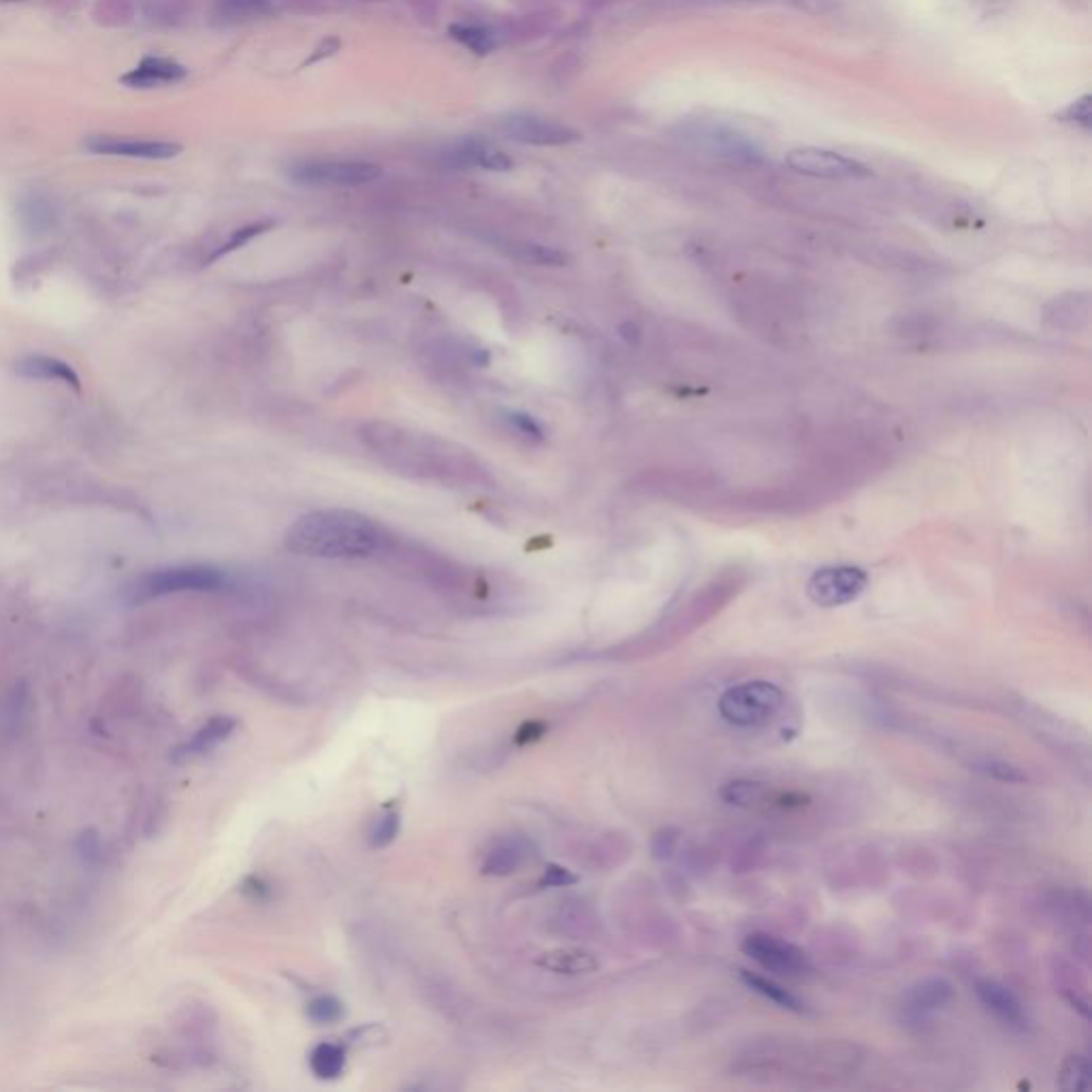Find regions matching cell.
<instances>
[{
    "label": "cell",
    "instance_id": "cell-1",
    "mask_svg": "<svg viewBox=\"0 0 1092 1092\" xmlns=\"http://www.w3.org/2000/svg\"><path fill=\"white\" fill-rule=\"evenodd\" d=\"M380 529L355 510H314L299 517L284 536V548L307 559H365L380 546Z\"/></svg>",
    "mask_w": 1092,
    "mask_h": 1092
},
{
    "label": "cell",
    "instance_id": "cell-2",
    "mask_svg": "<svg viewBox=\"0 0 1092 1092\" xmlns=\"http://www.w3.org/2000/svg\"><path fill=\"white\" fill-rule=\"evenodd\" d=\"M784 704V692L770 681H745L719 695V715L734 728H758L777 715Z\"/></svg>",
    "mask_w": 1092,
    "mask_h": 1092
},
{
    "label": "cell",
    "instance_id": "cell-3",
    "mask_svg": "<svg viewBox=\"0 0 1092 1092\" xmlns=\"http://www.w3.org/2000/svg\"><path fill=\"white\" fill-rule=\"evenodd\" d=\"M288 182L304 188H357L376 182L382 167L367 160H297L287 167Z\"/></svg>",
    "mask_w": 1092,
    "mask_h": 1092
},
{
    "label": "cell",
    "instance_id": "cell-4",
    "mask_svg": "<svg viewBox=\"0 0 1092 1092\" xmlns=\"http://www.w3.org/2000/svg\"><path fill=\"white\" fill-rule=\"evenodd\" d=\"M227 574L220 567L203 565V564H191V565H174L165 567L150 574L143 581L141 591L148 598H160L171 596V593H212L227 587Z\"/></svg>",
    "mask_w": 1092,
    "mask_h": 1092
},
{
    "label": "cell",
    "instance_id": "cell-5",
    "mask_svg": "<svg viewBox=\"0 0 1092 1092\" xmlns=\"http://www.w3.org/2000/svg\"><path fill=\"white\" fill-rule=\"evenodd\" d=\"M741 950L745 956H750L753 962H758L762 969L770 971V973L786 977H803L811 971L809 956H806L798 945L786 939H779L775 935L767 933L747 935L745 941L741 943Z\"/></svg>",
    "mask_w": 1092,
    "mask_h": 1092
},
{
    "label": "cell",
    "instance_id": "cell-6",
    "mask_svg": "<svg viewBox=\"0 0 1092 1092\" xmlns=\"http://www.w3.org/2000/svg\"><path fill=\"white\" fill-rule=\"evenodd\" d=\"M500 131L509 135L512 141L534 145V148H559V145H570L583 139L581 131H576L574 126H567L553 118L527 114V111L506 114L500 120Z\"/></svg>",
    "mask_w": 1092,
    "mask_h": 1092
},
{
    "label": "cell",
    "instance_id": "cell-7",
    "mask_svg": "<svg viewBox=\"0 0 1092 1092\" xmlns=\"http://www.w3.org/2000/svg\"><path fill=\"white\" fill-rule=\"evenodd\" d=\"M868 576L860 567H824L811 576L806 593L818 606L834 608L862 596Z\"/></svg>",
    "mask_w": 1092,
    "mask_h": 1092
},
{
    "label": "cell",
    "instance_id": "cell-8",
    "mask_svg": "<svg viewBox=\"0 0 1092 1092\" xmlns=\"http://www.w3.org/2000/svg\"><path fill=\"white\" fill-rule=\"evenodd\" d=\"M440 165L453 171L483 169L504 174L514 167V162L509 154L483 137H463L440 152Z\"/></svg>",
    "mask_w": 1092,
    "mask_h": 1092
},
{
    "label": "cell",
    "instance_id": "cell-9",
    "mask_svg": "<svg viewBox=\"0 0 1092 1092\" xmlns=\"http://www.w3.org/2000/svg\"><path fill=\"white\" fill-rule=\"evenodd\" d=\"M786 165L794 169L796 174L822 179H860L871 176V171L862 162L824 148L792 150L786 157Z\"/></svg>",
    "mask_w": 1092,
    "mask_h": 1092
},
{
    "label": "cell",
    "instance_id": "cell-10",
    "mask_svg": "<svg viewBox=\"0 0 1092 1092\" xmlns=\"http://www.w3.org/2000/svg\"><path fill=\"white\" fill-rule=\"evenodd\" d=\"M83 148L92 154H107V157H124L141 160H171L182 154V145L174 141L131 139V137H116V135H92L83 141Z\"/></svg>",
    "mask_w": 1092,
    "mask_h": 1092
},
{
    "label": "cell",
    "instance_id": "cell-11",
    "mask_svg": "<svg viewBox=\"0 0 1092 1092\" xmlns=\"http://www.w3.org/2000/svg\"><path fill=\"white\" fill-rule=\"evenodd\" d=\"M721 798L738 809H760V806H779V809H801L809 798L796 792H775L767 784L750 779L730 781L721 787Z\"/></svg>",
    "mask_w": 1092,
    "mask_h": 1092
},
{
    "label": "cell",
    "instance_id": "cell-12",
    "mask_svg": "<svg viewBox=\"0 0 1092 1092\" xmlns=\"http://www.w3.org/2000/svg\"><path fill=\"white\" fill-rule=\"evenodd\" d=\"M953 999V986L943 977L919 979L902 996V1018L924 1022L948 1008Z\"/></svg>",
    "mask_w": 1092,
    "mask_h": 1092
},
{
    "label": "cell",
    "instance_id": "cell-13",
    "mask_svg": "<svg viewBox=\"0 0 1092 1092\" xmlns=\"http://www.w3.org/2000/svg\"><path fill=\"white\" fill-rule=\"evenodd\" d=\"M975 994L982 1001L988 1011H992L996 1018L1011 1028H1027V1011L1025 1005L1013 994L1008 986L994 979H977L975 982Z\"/></svg>",
    "mask_w": 1092,
    "mask_h": 1092
},
{
    "label": "cell",
    "instance_id": "cell-14",
    "mask_svg": "<svg viewBox=\"0 0 1092 1092\" xmlns=\"http://www.w3.org/2000/svg\"><path fill=\"white\" fill-rule=\"evenodd\" d=\"M186 75L188 68L176 63V60L148 56L141 60L139 66H135L133 71H128L126 75L120 77V82L128 85V88L148 90V88H158V85L165 83L182 82Z\"/></svg>",
    "mask_w": 1092,
    "mask_h": 1092
},
{
    "label": "cell",
    "instance_id": "cell-15",
    "mask_svg": "<svg viewBox=\"0 0 1092 1092\" xmlns=\"http://www.w3.org/2000/svg\"><path fill=\"white\" fill-rule=\"evenodd\" d=\"M13 369H15L17 376L26 378V380L60 382L65 386H71V389H75V391L82 389V380H80V376H77L75 369L56 357H47V355L22 357V359L15 361Z\"/></svg>",
    "mask_w": 1092,
    "mask_h": 1092
},
{
    "label": "cell",
    "instance_id": "cell-16",
    "mask_svg": "<svg viewBox=\"0 0 1092 1092\" xmlns=\"http://www.w3.org/2000/svg\"><path fill=\"white\" fill-rule=\"evenodd\" d=\"M233 730H235L233 717L220 715V717L210 719L208 724L196 730L191 741H186L184 745L177 747V750L174 751V760L184 762V760L201 758V755L210 753L212 750H216L218 745L225 743L227 738L233 734Z\"/></svg>",
    "mask_w": 1092,
    "mask_h": 1092
},
{
    "label": "cell",
    "instance_id": "cell-17",
    "mask_svg": "<svg viewBox=\"0 0 1092 1092\" xmlns=\"http://www.w3.org/2000/svg\"><path fill=\"white\" fill-rule=\"evenodd\" d=\"M738 977H741V982L753 990L755 994H760L762 999L770 1001L772 1005H777L781 1009H787V1011H794V1013H806L805 1001L798 999L796 994H792L789 990H786L784 986H779L777 982H772V979L764 977L760 973H751V971L741 969L738 971Z\"/></svg>",
    "mask_w": 1092,
    "mask_h": 1092
},
{
    "label": "cell",
    "instance_id": "cell-18",
    "mask_svg": "<svg viewBox=\"0 0 1092 1092\" xmlns=\"http://www.w3.org/2000/svg\"><path fill=\"white\" fill-rule=\"evenodd\" d=\"M449 34H451V39H454L459 43V46H463L476 56L493 54V51L502 46V41H500V37H497L495 28H491V26H483V24L454 22L449 26Z\"/></svg>",
    "mask_w": 1092,
    "mask_h": 1092
},
{
    "label": "cell",
    "instance_id": "cell-19",
    "mask_svg": "<svg viewBox=\"0 0 1092 1092\" xmlns=\"http://www.w3.org/2000/svg\"><path fill=\"white\" fill-rule=\"evenodd\" d=\"M540 967L562 975H583L598 969L596 958L579 950H557L540 958Z\"/></svg>",
    "mask_w": 1092,
    "mask_h": 1092
},
{
    "label": "cell",
    "instance_id": "cell-20",
    "mask_svg": "<svg viewBox=\"0 0 1092 1092\" xmlns=\"http://www.w3.org/2000/svg\"><path fill=\"white\" fill-rule=\"evenodd\" d=\"M504 250L509 252L512 259L529 263V265H543V268H564L567 263V256L545 244L534 242H504Z\"/></svg>",
    "mask_w": 1092,
    "mask_h": 1092
},
{
    "label": "cell",
    "instance_id": "cell-21",
    "mask_svg": "<svg viewBox=\"0 0 1092 1092\" xmlns=\"http://www.w3.org/2000/svg\"><path fill=\"white\" fill-rule=\"evenodd\" d=\"M521 862H523V847L517 841H506L502 845H497L489 851L483 862V873L493 877H504L517 871Z\"/></svg>",
    "mask_w": 1092,
    "mask_h": 1092
},
{
    "label": "cell",
    "instance_id": "cell-22",
    "mask_svg": "<svg viewBox=\"0 0 1092 1092\" xmlns=\"http://www.w3.org/2000/svg\"><path fill=\"white\" fill-rule=\"evenodd\" d=\"M550 30V22L548 17L543 13H531V15H521V17H514L509 24L504 26V28H495L497 37L500 41L506 39H514V41H531V39H540L545 37V34Z\"/></svg>",
    "mask_w": 1092,
    "mask_h": 1092
},
{
    "label": "cell",
    "instance_id": "cell-23",
    "mask_svg": "<svg viewBox=\"0 0 1092 1092\" xmlns=\"http://www.w3.org/2000/svg\"><path fill=\"white\" fill-rule=\"evenodd\" d=\"M343 1064H346V1052L335 1044H321L309 1056V1067L321 1080H335L342 1076Z\"/></svg>",
    "mask_w": 1092,
    "mask_h": 1092
},
{
    "label": "cell",
    "instance_id": "cell-24",
    "mask_svg": "<svg viewBox=\"0 0 1092 1092\" xmlns=\"http://www.w3.org/2000/svg\"><path fill=\"white\" fill-rule=\"evenodd\" d=\"M273 225H275L273 220H256V222H250V225H246V227H242V229L233 231V233H231V237L227 239V242L222 244V246L218 248V250L212 252V256L208 259V265L213 263V261H220L222 256H227V254H231V252L239 250V248H244L246 244H250L252 239H256V237L263 235V233H268L269 229H273Z\"/></svg>",
    "mask_w": 1092,
    "mask_h": 1092
},
{
    "label": "cell",
    "instance_id": "cell-25",
    "mask_svg": "<svg viewBox=\"0 0 1092 1092\" xmlns=\"http://www.w3.org/2000/svg\"><path fill=\"white\" fill-rule=\"evenodd\" d=\"M1090 1073L1086 1056H1069L1063 1063L1059 1086L1067 1092H1086L1090 1088Z\"/></svg>",
    "mask_w": 1092,
    "mask_h": 1092
},
{
    "label": "cell",
    "instance_id": "cell-26",
    "mask_svg": "<svg viewBox=\"0 0 1092 1092\" xmlns=\"http://www.w3.org/2000/svg\"><path fill=\"white\" fill-rule=\"evenodd\" d=\"M273 9V0H220L218 13L225 20H248V17H259L269 13Z\"/></svg>",
    "mask_w": 1092,
    "mask_h": 1092
},
{
    "label": "cell",
    "instance_id": "cell-27",
    "mask_svg": "<svg viewBox=\"0 0 1092 1092\" xmlns=\"http://www.w3.org/2000/svg\"><path fill=\"white\" fill-rule=\"evenodd\" d=\"M342 1016L343 1005L335 996H318L307 1008V1018L316 1025H333V1022H340Z\"/></svg>",
    "mask_w": 1092,
    "mask_h": 1092
},
{
    "label": "cell",
    "instance_id": "cell-28",
    "mask_svg": "<svg viewBox=\"0 0 1092 1092\" xmlns=\"http://www.w3.org/2000/svg\"><path fill=\"white\" fill-rule=\"evenodd\" d=\"M398 832H399V813L398 811L384 813L382 818L376 822L374 830H372V845L374 847H386L389 842L395 841Z\"/></svg>",
    "mask_w": 1092,
    "mask_h": 1092
},
{
    "label": "cell",
    "instance_id": "cell-29",
    "mask_svg": "<svg viewBox=\"0 0 1092 1092\" xmlns=\"http://www.w3.org/2000/svg\"><path fill=\"white\" fill-rule=\"evenodd\" d=\"M979 770L996 781H1008V784H1022V781L1027 779L1025 772H1020L1016 767H1011V764H1005L999 760H986L982 767H979Z\"/></svg>",
    "mask_w": 1092,
    "mask_h": 1092
},
{
    "label": "cell",
    "instance_id": "cell-30",
    "mask_svg": "<svg viewBox=\"0 0 1092 1092\" xmlns=\"http://www.w3.org/2000/svg\"><path fill=\"white\" fill-rule=\"evenodd\" d=\"M509 423L517 429L519 434L531 437V440H545V427L540 425L538 418L526 415V412H510Z\"/></svg>",
    "mask_w": 1092,
    "mask_h": 1092
},
{
    "label": "cell",
    "instance_id": "cell-31",
    "mask_svg": "<svg viewBox=\"0 0 1092 1092\" xmlns=\"http://www.w3.org/2000/svg\"><path fill=\"white\" fill-rule=\"evenodd\" d=\"M576 881H579V877L572 875L570 871H567V868L557 866V864L546 866L545 877H543L545 888H564V885H572Z\"/></svg>",
    "mask_w": 1092,
    "mask_h": 1092
},
{
    "label": "cell",
    "instance_id": "cell-32",
    "mask_svg": "<svg viewBox=\"0 0 1092 1092\" xmlns=\"http://www.w3.org/2000/svg\"><path fill=\"white\" fill-rule=\"evenodd\" d=\"M340 46H342V41H340L338 37H326V39H323V41L318 43V46L314 47L312 54L307 56V60H305V63L301 65V66H304V68H305V66H312V65H316V63H321V60H324V58L335 56V54H338Z\"/></svg>",
    "mask_w": 1092,
    "mask_h": 1092
},
{
    "label": "cell",
    "instance_id": "cell-33",
    "mask_svg": "<svg viewBox=\"0 0 1092 1092\" xmlns=\"http://www.w3.org/2000/svg\"><path fill=\"white\" fill-rule=\"evenodd\" d=\"M350 1039H355V1046H374V1044H382L386 1039V1033L380 1027H363V1028H357L355 1033L350 1035Z\"/></svg>",
    "mask_w": 1092,
    "mask_h": 1092
},
{
    "label": "cell",
    "instance_id": "cell-34",
    "mask_svg": "<svg viewBox=\"0 0 1092 1092\" xmlns=\"http://www.w3.org/2000/svg\"><path fill=\"white\" fill-rule=\"evenodd\" d=\"M1069 116H1071L1073 122H1082L1084 126H1088V124H1090V102H1088V97H1084V99L1078 101V102H1073V105L1069 107Z\"/></svg>",
    "mask_w": 1092,
    "mask_h": 1092
},
{
    "label": "cell",
    "instance_id": "cell-35",
    "mask_svg": "<svg viewBox=\"0 0 1092 1092\" xmlns=\"http://www.w3.org/2000/svg\"><path fill=\"white\" fill-rule=\"evenodd\" d=\"M545 732V726L543 724H526L519 730V736H517V743L526 745L531 741H538L540 736Z\"/></svg>",
    "mask_w": 1092,
    "mask_h": 1092
},
{
    "label": "cell",
    "instance_id": "cell-36",
    "mask_svg": "<svg viewBox=\"0 0 1092 1092\" xmlns=\"http://www.w3.org/2000/svg\"><path fill=\"white\" fill-rule=\"evenodd\" d=\"M615 3H621V0H587V7L589 9H604V7H610Z\"/></svg>",
    "mask_w": 1092,
    "mask_h": 1092
},
{
    "label": "cell",
    "instance_id": "cell-37",
    "mask_svg": "<svg viewBox=\"0 0 1092 1092\" xmlns=\"http://www.w3.org/2000/svg\"><path fill=\"white\" fill-rule=\"evenodd\" d=\"M363 3H384V0H363Z\"/></svg>",
    "mask_w": 1092,
    "mask_h": 1092
}]
</instances>
